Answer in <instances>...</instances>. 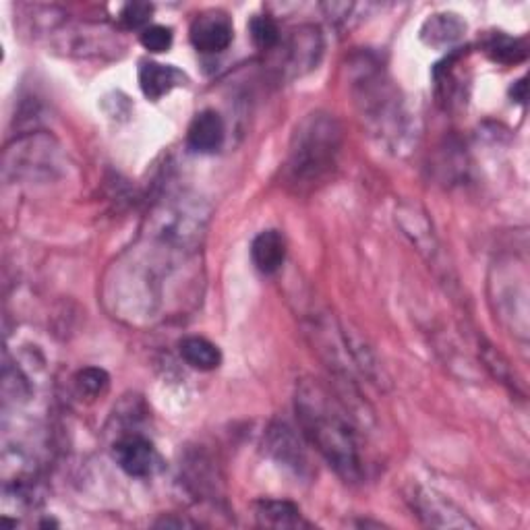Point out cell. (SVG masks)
Instances as JSON below:
<instances>
[{"label": "cell", "instance_id": "obj_1", "mask_svg": "<svg viewBox=\"0 0 530 530\" xmlns=\"http://www.w3.org/2000/svg\"><path fill=\"white\" fill-rule=\"evenodd\" d=\"M297 417L311 446L346 483L363 477L357 433L338 400L317 381H303L297 390Z\"/></svg>", "mask_w": 530, "mask_h": 530}, {"label": "cell", "instance_id": "obj_2", "mask_svg": "<svg viewBox=\"0 0 530 530\" xmlns=\"http://www.w3.org/2000/svg\"><path fill=\"white\" fill-rule=\"evenodd\" d=\"M342 147V127L328 112H311L290 139L286 179L299 191L323 183L336 168Z\"/></svg>", "mask_w": 530, "mask_h": 530}, {"label": "cell", "instance_id": "obj_3", "mask_svg": "<svg viewBox=\"0 0 530 530\" xmlns=\"http://www.w3.org/2000/svg\"><path fill=\"white\" fill-rule=\"evenodd\" d=\"M54 141L46 135L25 137L15 141V147L5 152V176L13 174L15 179H38V176H50L56 164Z\"/></svg>", "mask_w": 530, "mask_h": 530}, {"label": "cell", "instance_id": "obj_4", "mask_svg": "<svg viewBox=\"0 0 530 530\" xmlns=\"http://www.w3.org/2000/svg\"><path fill=\"white\" fill-rule=\"evenodd\" d=\"M359 85V94H357V102L361 106L363 116L371 123H375L379 127V131L388 129V125H398L396 121V114L400 116V106L396 104V96L392 92V87L381 79L377 73H365V77L361 81H357Z\"/></svg>", "mask_w": 530, "mask_h": 530}, {"label": "cell", "instance_id": "obj_5", "mask_svg": "<svg viewBox=\"0 0 530 530\" xmlns=\"http://www.w3.org/2000/svg\"><path fill=\"white\" fill-rule=\"evenodd\" d=\"M191 42L203 54L224 52L232 42V23L224 13H201L191 25Z\"/></svg>", "mask_w": 530, "mask_h": 530}, {"label": "cell", "instance_id": "obj_6", "mask_svg": "<svg viewBox=\"0 0 530 530\" xmlns=\"http://www.w3.org/2000/svg\"><path fill=\"white\" fill-rule=\"evenodd\" d=\"M114 458L129 477H150L158 468V454L150 441L131 435L114 446Z\"/></svg>", "mask_w": 530, "mask_h": 530}, {"label": "cell", "instance_id": "obj_7", "mask_svg": "<svg viewBox=\"0 0 530 530\" xmlns=\"http://www.w3.org/2000/svg\"><path fill=\"white\" fill-rule=\"evenodd\" d=\"M226 137V127L222 116L216 110L199 112L187 133V143L197 154H214L218 152Z\"/></svg>", "mask_w": 530, "mask_h": 530}, {"label": "cell", "instance_id": "obj_8", "mask_svg": "<svg viewBox=\"0 0 530 530\" xmlns=\"http://www.w3.org/2000/svg\"><path fill=\"white\" fill-rule=\"evenodd\" d=\"M415 510L429 526L439 528H475V522H470L456 506L446 502L444 497H437L435 493H419L415 497Z\"/></svg>", "mask_w": 530, "mask_h": 530}, {"label": "cell", "instance_id": "obj_9", "mask_svg": "<svg viewBox=\"0 0 530 530\" xmlns=\"http://www.w3.org/2000/svg\"><path fill=\"white\" fill-rule=\"evenodd\" d=\"M187 81V77L170 65H160V63H150L145 61L139 67V85L145 98L150 100H160L162 96L170 94L174 87H179Z\"/></svg>", "mask_w": 530, "mask_h": 530}, {"label": "cell", "instance_id": "obj_10", "mask_svg": "<svg viewBox=\"0 0 530 530\" xmlns=\"http://www.w3.org/2000/svg\"><path fill=\"white\" fill-rule=\"evenodd\" d=\"M268 450L270 454L284 466L292 468L294 473H303V470L307 468V456L299 444L297 435L292 433L290 427L286 425H274L268 433Z\"/></svg>", "mask_w": 530, "mask_h": 530}, {"label": "cell", "instance_id": "obj_11", "mask_svg": "<svg viewBox=\"0 0 530 530\" xmlns=\"http://www.w3.org/2000/svg\"><path fill=\"white\" fill-rule=\"evenodd\" d=\"M251 257L261 274H276L286 259V241L278 230H263L251 245Z\"/></svg>", "mask_w": 530, "mask_h": 530}, {"label": "cell", "instance_id": "obj_12", "mask_svg": "<svg viewBox=\"0 0 530 530\" xmlns=\"http://www.w3.org/2000/svg\"><path fill=\"white\" fill-rule=\"evenodd\" d=\"M255 518L259 526L265 528H301L305 526L301 510L290 502H276V499H263L255 506Z\"/></svg>", "mask_w": 530, "mask_h": 530}, {"label": "cell", "instance_id": "obj_13", "mask_svg": "<svg viewBox=\"0 0 530 530\" xmlns=\"http://www.w3.org/2000/svg\"><path fill=\"white\" fill-rule=\"evenodd\" d=\"M181 357L187 365L199 371H214L222 363L220 348L205 338H185L181 342Z\"/></svg>", "mask_w": 530, "mask_h": 530}, {"label": "cell", "instance_id": "obj_14", "mask_svg": "<svg viewBox=\"0 0 530 530\" xmlns=\"http://www.w3.org/2000/svg\"><path fill=\"white\" fill-rule=\"evenodd\" d=\"M464 32V25L456 15H433L425 21L423 40L429 46H448L456 42Z\"/></svg>", "mask_w": 530, "mask_h": 530}, {"label": "cell", "instance_id": "obj_15", "mask_svg": "<svg viewBox=\"0 0 530 530\" xmlns=\"http://www.w3.org/2000/svg\"><path fill=\"white\" fill-rule=\"evenodd\" d=\"M487 54L493 58L495 63L514 65L526 58V46L520 40H514L510 36H495L487 44Z\"/></svg>", "mask_w": 530, "mask_h": 530}, {"label": "cell", "instance_id": "obj_16", "mask_svg": "<svg viewBox=\"0 0 530 530\" xmlns=\"http://www.w3.org/2000/svg\"><path fill=\"white\" fill-rule=\"evenodd\" d=\"M75 386L79 390L81 396L85 398H100L102 394H106L108 386H110V377L104 369L98 367H87L81 369L75 377Z\"/></svg>", "mask_w": 530, "mask_h": 530}, {"label": "cell", "instance_id": "obj_17", "mask_svg": "<svg viewBox=\"0 0 530 530\" xmlns=\"http://www.w3.org/2000/svg\"><path fill=\"white\" fill-rule=\"evenodd\" d=\"M249 32L255 46L261 50H270L280 42V29L270 17H255L249 23Z\"/></svg>", "mask_w": 530, "mask_h": 530}, {"label": "cell", "instance_id": "obj_18", "mask_svg": "<svg viewBox=\"0 0 530 530\" xmlns=\"http://www.w3.org/2000/svg\"><path fill=\"white\" fill-rule=\"evenodd\" d=\"M141 44L150 52H166L172 46V29L164 25H150L141 32Z\"/></svg>", "mask_w": 530, "mask_h": 530}, {"label": "cell", "instance_id": "obj_19", "mask_svg": "<svg viewBox=\"0 0 530 530\" xmlns=\"http://www.w3.org/2000/svg\"><path fill=\"white\" fill-rule=\"evenodd\" d=\"M154 13V7L147 5V3H129L123 11H121V23L125 29H143L150 23Z\"/></svg>", "mask_w": 530, "mask_h": 530}, {"label": "cell", "instance_id": "obj_20", "mask_svg": "<svg viewBox=\"0 0 530 530\" xmlns=\"http://www.w3.org/2000/svg\"><path fill=\"white\" fill-rule=\"evenodd\" d=\"M516 87H518V90H512V96H516V100H518L520 104H524V100H526V81H524V79L518 81Z\"/></svg>", "mask_w": 530, "mask_h": 530}]
</instances>
